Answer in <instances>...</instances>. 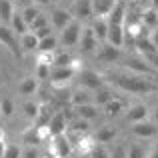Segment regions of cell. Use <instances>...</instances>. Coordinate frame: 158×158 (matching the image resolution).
Here are the masks:
<instances>
[{"label":"cell","instance_id":"obj_34","mask_svg":"<svg viewBox=\"0 0 158 158\" xmlns=\"http://www.w3.org/2000/svg\"><path fill=\"white\" fill-rule=\"evenodd\" d=\"M20 14H22L24 22H26V24H30L32 20H34L36 16L40 14V8L36 6V4H28V6H24V8H22V12H20Z\"/></svg>","mask_w":158,"mask_h":158},{"label":"cell","instance_id":"obj_44","mask_svg":"<svg viewBox=\"0 0 158 158\" xmlns=\"http://www.w3.org/2000/svg\"><path fill=\"white\" fill-rule=\"evenodd\" d=\"M34 34H36V38H46V36H50L54 34V30H52V26L48 24V26H42V28H38V30H34Z\"/></svg>","mask_w":158,"mask_h":158},{"label":"cell","instance_id":"obj_18","mask_svg":"<svg viewBox=\"0 0 158 158\" xmlns=\"http://www.w3.org/2000/svg\"><path fill=\"white\" fill-rule=\"evenodd\" d=\"M96 58H98V60H102V62H114V60H118V58H120V48H116V46H112V44L104 42L100 48H98Z\"/></svg>","mask_w":158,"mask_h":158},{"label":"cell","instance_id":"obj_15","mask_svg":"<svg viewBox=\"0 0 158 158\" xmlns=\"http://www.w3.org/2000/svg\"><path fill=\"white\" fill-rule=\"evenodd\" d=\"M116 0H92V16L96 18H108V14L112 12Z\"/></svg>","mask_w":158,"mask_h":158},{"label":"cell","instance_id":"obj_27","mask_svg":"<svg viewBox=\"0 0 158 158\" xmlns=\"http://www.w3.org/2000/svg\"><path fill=\"white\" fill-rule=\"evenodd\" d=\"M16 12V4L12 0H0V24H8Z\"/></svg>","mask_w":158,"mask_h":158},{"label":"cell","instance_id":"obj_28","mask_svg":"<svg viewBox=\"0 0 158 158\" xmlns=\"http://www.w3.org/2000/svg\"><path fill=\"white\" fill-rule=\"evenodd\" d=\"M52 106L50 104H40L38 106V114H36V118H34V126H46L48 124V120L52 118Z\"/></svg>","mask_w":158,"mask_h":158},{"label":"cell","instance_id":"obj_41","mask_svg":"<svg viewBox=\"0 0 158 158\" xmlns=\"http://www.w3.org/2000/svg\"><path fill=\"white\" fill-rule=\"evenodd\" d=\"M90 158H110V150L104 146H98V144H94V148L88 152Z\"/></svg>","mask_w":158,"mask_h":158},{"label":"cell","instance_id":"obj_7","mask_svg":"<svg viewBox=\"0 0 158 158\" xmlns=\"http://www.w3.org/2000/svg\"><path fill=\"white\" fill-rule=\"evenodd\" d=\"M50 26H52V30H64L66 26H68L70 22L74 20V16L70 14V10H66V8H54V10L50 12Z\"/></svg>","mask_w":158,"mask_h":158},{"label":"cell","instance_id":"obj_14","mask_svg":"<svg viewBox=\"0 0 158 158\" xmlns=\"http://www.w3.org/2000/svg\"><path fill=\"white\" fill-rule=\"evenodd\" d=\"M126 12H128V4L126 0H116L112 12L108 14V24H124V18H126Z\"/></svg>","mask_w":158,"mask_h":158},{"label":"cell","instance_id":"obj_5","mask_svg":"<svg viewBox=\"0 0 158 158\" xmlns=\"http://www.w3.org/2000/svg\"><path fill=\"white\" fill-rule=\"evenodd\" d=\"M78 82H80V86L82 88H86V90H98V88H102L104 86V76L102 74H98L96 70H88V68H84V70H80L78 72Z\"/></svg>","mask_w":158,"mask_h":158},{"label":"cell","instance_id":"obj_37","mask_svg":"<svg viewBox=\"0 0 158 158\" xmlns=\"http://www.w3.org/2000/svg\"><path fill=\"white\" fill-rule=\"evenodd\" d=\"M0 114L6 116V118H10V116L14 114V102H12L8 96H4L2 100H0Z\"/></svg>","mask_w":158,"mask_h":158},{"label":"cell","instance_id":"obj_50","mask_svg":"<svg viewBox=\"0 0 158 158\" xmlns=\"http://www.w3.org/2000/svg\"><path fill=\"white\" fill-rule=\"evenodd\" d=\"M52 0H32V4H36V6H48Z\"/></svg>","mask_w":158,"mask_h":158},{"label":"cell","instance_id":"obj_9","mask_svg":"<svg viewBox=\"0 0 158 158\" xmlns=\"http://www.w3.org/2000/svg\"><path fill=\"white\" fill-rule=\"evenodd\" d=\"M66 126H68V120H66L64 112H54L52 118L48 120V124H46L48 132H50V138L52 136H58V134H64Z\"/></svg>","mask_w":158,"mask_h":158},{"label":"cell","instance_id":"obj_10","mask_svg":"<svg viewBox=\"0 0 158 158\" xmlns=\"http://www.w3.org/2000/svg\"><path fill=\"white\" fill-rule=\"evenodd\" d=\"M106 22H108V20H106ZM106 42L112 44V46H116V48L124 46V24H108Z\"/></svg>","mask_w":158,"mask_h":158},{"label":"cell","instance_id":"obj_43","mask_svg":"<svg viewBox=\"0 0 158 158\" xmlns=\"http://www.w3.org/2000/svg\"><path fill=\"white\" fill-rule=\"evenodd\" d=\"M52 60H54V52H38V64L52 66Z\"/></svg>","mask_w":158,"mask_h":158},{"label":"cell","instance_id":"obj_32","mask_svg":"<svg viewBox=\"0 0 158 158\" xmlns=\"http://www.w3.org/2000/svg\"><path fill=\"white\" fill-rule=\"evenodd\" d=\"M22 142L26 144V146H36V144H42V138H40V132L36 126L28 128V130H24L22 134Z\"/></svg>","mask_w":158,"mask_h":158},{"label":"cell","instance_id":"obj_1","mask_svg":"<svg viewBox=\"0 0 158 158\" xmlns=\"http://www.w3.org/2000/svg\"><path fill=\"white\" fill-rule=\"evenodd\" d=\"M104 78H108L114 86H118L120 90L130 92V94H152V92H158V86L154 84L152 76H144V74L112 70V72H108Z\"/></svg>","mask_w":158,"mask_h":158},{"label":"cell","instance_id":"obj_51","mask_svg":"<svg viewBox=\"0 0 158 158\" xmlns=\"http://www.w3.org/2000/svg\"><path fill=\"white\" fill-rule=\"evenodd\" d=\"M12 2H14V4H18V6H28V4H32V0H12Z\"/></svg>","mask_w":158,"mask_h":158},{"label":"cell","instance_id":"obj_3","mask_svg":"<svg viewBox=\"0 0 158 158\" xmlns=\"http://www.w3.org/2000/svg\"><path fill=\"white\" fill-rule=\"evenodd\" d=\"M0 44L6 46L14 58H18V60L22 58L24 52H22V48H20V44H18V36L10 30L8 24H0Z\"/></svg>","mask_w":158,"mask_h":158},{"label":"cell","instance_id":"obj_38","mask_svg":"<svg viewBox=\"0 0 158 158\" xmlns=\"http://www.w3.org/2000/svg\"><path fill=\"white\" fill-rule=\"evenodd\" d=\"M48 24H50L48 16H44L42 12H40V14L36 16V18L32 20L30 24H28V30H30V32H34V30H38V28H42V26H48Z\"/></svg>","mask_w":158,"mask_h":158},{"label":"cell","instance_id":"obj_35","mask_svg":"<svg viewBox=\"0 0 158 158\" xmlns=\"http://www.w3.org/2000/svg\"><path fill=\"white\" fill-rule=\"evenodd\" d=\"M126 158H146V148L142 144H130L126 146Z\"/></svg>","mask_w":158,"mask_h":158},{"label":"cell","instance_id":"obj_48","mask_svg":"<svg viewBox=\"0 0 158 158\" xmlns=\"http://www.w3.org/2000/svg\"><path fill=\"white\" fill-rule=\"evenodd\" d=\"M4 150H6V142H4V132L0 130V158H2Z\"/></svg>","mask_w":158,"mask_h":158},{"label":"cell","instance_id":"obj_56","mask_svg":"<svg viewBox=\"0 0 158 158\" xmlns=\"http://www.w3.org/2000/svg\"><path fill=\"white\" fill-rule=\"evenodd\" d=\"M40 158H52V156H50V154H46V156H40Z\"/></svg>","mask_w":158,"mask_h":158},{"label":"cell","instance_id":"obj_4","mask_svg":"<svg viewBox=\"0 0 158 158\" xmlns=\"http://www.w3.org/2000/svg\"><path fill=\"white\" fill-rule=\"evenodd\" d=\"M80 32H82V24H80V20L74 18L64 30H60V38H58V42H60L62 46H66V48H72V46L78 44Z\"/></svg>","mask_w":158,"mask_h":158},{"label":"cell","instance_id":"obj_30","mask_svg":"<svg viewBox=\"0 0 158 158\" xmlns=\"http://www.w3.org/2000/svg\"><path fill=\"white\" fill-rule=\"evenodd\" d=\"M58 36L56 34H50L46 38H40L38 40V52H56L58 50Z\"/></svg>","mask_w":158,"mask_h":158},{"label":"cell","instance_id":"obj_33","mask_svg":"<svg viewBox=\"0 0 158 158\" xmlns=\"http://www.w3.org/2000/svg\"><path fill=\"white\" fill-rule=\"evenodd\" d=\"M112 98H114V92H112L110 88H106V86L94 90V104L96 106H104L108 100H112Z\"/></svg>","mask_w":158,"mask_h":158},{"label":"cell","instance_id":"obj_39","mask_svg":"<svg viewBox=\"0 0 158 158\" xmlns=\"http://www.w3.org/2000/svg\"><path fill=\"white\" fill-rule=\"evenodd\" d=\"M50 68H52V66H48V64H36L34 78H36V80H48V76H50Z\"/></svg>","mask_w":158,"mask_h":158},{"label":"cell","instance_id":"obj_25","mask_svg":"<svg viewBox=\"0 0 158 158\" xmlns=\"http://www.w3.org/2000/svg\"><path fill=\"white\" fill-rule=\"evenodd\" d=\"M8 26H10V30L14 32L16 36H22V34H26V32H28V24L24 22V18H22L20 12H14V16L10 18Z\"/></svg>","mask_w":158,"mask_h":158},{"label":"cell","instance_id":"obj_40","mask_svg":"<svg viewBox=\"0 0 158 158\" xmlns=\"http://www.w3.org/2000/svg\"><path fill=\"white\" fill-rule=\"evenodd\" d=\"M2 158H22V148L16 146V144H6Z\"/></svg>","mask_w":158,"mask_h":158},{"label":"cell","instance_id":"obj_12","mask_svg":"<svg viewBox=\"0 0 158 158\" xmlns=\"http://www.w3.org/2000/svg\"><path fill=\"white\" fill-rule=\"evenodd\" d=\"M70 14L76 20H86L92 16V0H74Z\"/></svg>","mask_w":158,"mask_h":158},{"label":"cell","instance_id":"obj_17","mask_svg":"<svg viewBox=\"0 0 158 158\" xmlns=\"http://www.w3.org/2000/svg\"><path fill=\"white\" fill-rule=\"evenodd\" d=\"M126 68L132 70V72H136V74H144V76H154V74H158L152 66H148L144 60H138V58L126 60Z\"/></svg>","mask_w":158,"mask_h":158},{"label":"cell","instance_id":"obj_19","mask_svg":"<svg viewBox=\"0 0 158 158\" xmlns=\"http://www.w3.org/2000/svg\"><path fill=\"white\" fill-rule=\"evenodd\" d=\"M134 48H136V50H138L140 54H142V56H148V54L158 52V48L150 42L148 34H140V36H136V40H134Z\"/></svg>","mask_w":158,"mask_h":158},{"label":"cell","instance_id":"obj_52","mask_svg":"<svg viewBox=\"0 0 158 158\" xmlns=\"http://www.w3.org/2000/svg\"><path fill=\"white\" fill-rule=\"evenodd\" d=\"M146 158H158V142L154 144V148H152V152H150V154H148Z\"/></svg>","mask_w":158,"mask_h":158},{"label":"cell","instance_id":"obj_36","mask_svg":"<svg viewBox=\"0 0 158 158\" xmlns=\"http://www.w3.org/2000/svg\"><path fill=\"white\" fill-rule=\"evenodd\" d=\"M38 106H40V104H36L34 100H26V102L22 104V110H24V114H26V118H30L32 122H34L36 114H38Z\"/></svg>","mask_w":158,"mask_h":158},{"label":"cell","instance_id":"obj_49","mask_svg":"<svg viewBox=\"0 0 158 158\" xmlns=\"http://www.w3.org/2000/svg\"><path fill=\"white\" fill-rule=\"evenodd\" d=\"M132 4H138V6H142V8H146V6H150V0H130Z\"/></svg>","mask_w":158,"mask_h":158},{"label":"cell","instance_id":"obj_29","mask_svg":"<svg viewBox=\"0 0 158 158\" xmlns=\"http://www.w3.org/2000/svg\"><path fill=\"white\" fill-rule=\"evenodd\" d=\"M92 32H94V36L98 38V42H106V32H108V22H106V18H94V22H92Z\"/></svg>","mask_w":158,"mask_h":158},{"label":"cell","instance_id":"obj_47","mask_svg":"<svg viewBox=\"0 0 158 158\" xmlns=\"http://www.w3.org/2000/svg\"><path fill=\"white\" fill-rule=\"evenodd\" d=\"M148 38H150V42L158 48V26H154L150 32H148Z\"/></svg>","mask_w":158,"mask_h":158},{"label":"cell","instance_id":"obj_53","mask_svg":"<svg viewBox=\"0 0 158 158\" xmlns=\"http://www.w3.org/2000/svg\"><path fill=\"white\" fill-rule=\"evenodd\" d=\"M154 120H156L154 124H156V126H158V106H156V110H154Z\"/></svg>","mask_w":158,"mask_h":158},{"label":"cell","instance_id":"obj_8","mask_svg":"<svg viewBox=\"0 0 158 158\" xmlns=\"http://www.w3.org/2000/svg\"><path fill=\"white\" fill-rule=\"evenodd\" d=\"M132 134L138 136V138H152V136L158 134V126L150 120H140V122H134L132 126Z\"/></svg>","mask_w":158,"mask_h":158},{"label":"cell","instance_id":"obj_24","mask_svg":"<svg viewBox=\"0 0 158 158\" xmlns=\"http://www.w3.org/2000/svg\"><path fill=\"white\" fill-rule=\"evenodd\" d=\"M76 116L78 118H82V120H94V118H98V106L94 104V102H90V104H82V106H76Z\"/></svg>","mask_w":158,"mask_h":158},{"label":"cell","instance_id":"obj_16","mask_svg":"<svg viewBox=\"0 0 158 158\" xmlns=\"http://www.w3.org/2000/svg\"><path fill=\"white\" fill-rule=\"evenodd\" d=\"M124 112H126V120H128V122H132V124L148 118V108H146V104H132V106H128Z\"/></svg>","mask_w":158,"mask_h":158},{"label":"cell","instance_id":"obj_46","mask_svg":"<svg viewBox=\"0 0 158 158\" xmlns=\"http://www.w3.org/2000/svg\"><path fill=\"white\" fill-rule=\"evenodd\" d=\"M144 60L148 62V64L152 66V68L158 72V52H154V54H148V56H144Z\"/></svg>","mask_w":158,"mask_h":158},{"label":"cell","instance_id":"obj_11","mask_svg":"<svg viewBox=\"0 0 158 158\" xmlns=\"http://www.w3.org/2000/svg\"><path fill=\"white\" fill-rule=\"evenodd\" d=\"M78 44H80V50L82 52H94L100 42H98V38L94 36L92 28H82L80 38H78Z\"/></svg>","mask_w":158,"mask_h":158},{"label":"cell","instance_id":"obj_45","mask_svg":"<svg viewBox=\"0 0 158 158\" xmlns=\"http://www.w3.org/2000/svg\"><path fill=\"white\" fill-rule=\"evenodd\" d=\"M22 158H40V152L36 146H26L22 150Z\"/></svg>","mask_w":158,"mask_h":158},{"label":"cell","instance_id":"obj_26","mask_svg":"<svg viewBox=\"0 0 158 158\" xmlns=\"http://www.w3.org/2000/svg\"><path fill=\"white\" fill-rule=\"evenodd\" d=\"M38 82L40 80H36L34 76L22 78V80H20V84H18V92L22 94V96H30V94H34L36 90H38Z\"/></svg>","mask_w":158,"mask_h":158},{"label":"cell","instance_id":"obj_13","mask_svg":"<svg viewBox=\"0 0 158 158\" xmlns=\"http://www.w3.org/2000/svg\"><path fill=\"white\" fill-rule=\"evenodd\" d=\"M126 108H128V102L124 100V98H120V96L114 94V98L108 100L104 104V114L108 116V118H116V116H118L120 112H124Z\"/></svg>","mask_w":158,"mask_h":158},{"label":"cell","instance_id":"obj_23","mask_svg":"<svg viewBox=\"0 0 158 158\" xmlns=\"http://www.w3.org/2000/svg\"><path fill=\"white\" fill-rule=\"evenodd\" d=\"M52 66H72V68L78 70V60H76V58H74L70 52H60V50H56V52H54Z\"/></svg>","mask_w":158,"mask_h":158},{"label":"cell","instance_id":"obj_57","mask_svg":"<svg viewBox=\"0 0 158 158\" xmlns=\"http://www.w3.org/2000/svg\"><path fill=\"white\" fill-rule=\"evenodd\" d=\"M156 10H158V8H156Z\"/></svg>","mask_w":158,"mask_h":158},{"label":"cell","instance_id":"obj_54","mask_svg":"<svg viewBox=\"0 0 158 158\" xmlns=\"http://www.w3.org/2000/svg\"><path fill=\"white\" fill-rule=\"evenodd\" d=\"M150 6H154V8H158V0H150Z\"/></svg>","mask_w":158,"mask_h":158},{"label":"cell","instance_id":"obj_22","mask_svg":"<svg viewBox=\"0 0 158 158\" xmlns=\"http://www.w3.org/2000/svg\"><path fill=\"white\" fill-rule=\"evenodd\" d=\"M140 20H142V24L148 28V30H152L154 26H158V10L154 6H146L142 12H140Z\"/></svg>","mask_w":158,"mask_h":158},{"label":"cell","instance_id":"obj_42","mask_svg":"<svg viewBox=\"0 0 158 158\" xmlns=\"http://www.w3.org/2000/svg\"><path fill=\"white\" fill-rule=\"evenodd\" d=\"M110 158H126V144H116L110 150Z\"/></svg>","mask_w":158,"mask_h":158},{"label":"cell","instance_id":"obj_20","mask_svg":"<svg viewBox=\"0 0 158 158\" xmlns=\"http://www.w3.org/2000/svg\"><path fill=\"white\" fill-rule=\"evenodd\" d=\"M94 102V94L86 88H78L70 94V104L72 106H82V104H90Z\"/></svg>","mask_w":158,"mask_h":158},{"label":"cell","instance_id":"obj_6","mask_svg":"<svg viewBox=\"0 0 158 158\" xmlns=\"http://www.w3.org/2000/svg\"><path fill=\"white\" fill-rule=\"evenodd\" d=\"M48 142H50V156L52 158H68L70 152H72V144L66 138V134L52 136Z\"/></svg>","mask_w":158,"mask_h":158},{"label":"cell","instance_id":"obj_2","mask_svg":"<svg viewBox=\"0 0 158 158\" xmlns=\"http://www.w3.org/2000/svg\"><path fill=\"white\" fill-rule=\"evenodd\" d=\"M74 76H76V68H72V66H52L48 80H50L52 88H62V86H66Z\"/></svg>","mask_w":158,"mask_h":158},{"label":"cell","instance_id":"obj_55","mask_svg":"<svg viewBox=\"0 0 158 158\" xmlns=\"http://www.w3.org/2000/svg\"><path fill=\"white\" fill-rule=\"evenodd\" d=\"M78 158H90V154H80Z\"/></svg>","mask_w":158,"mask_h":158},{"label":"cell","instance_id":"obj_21","mask_svg":"<svg viewBox=\"0 0 158 158\" xmlns=\"http://www.w3.org/2000/svg\"><path fill=\"white\" fill-rule=\"evenodd\" d=\"M18 44H20V48H22V52H34V50H38V38H36V34H34V32H30V30H28L26 34L18 36Z\"/></svg>","mask_w":158,"mask_h":158},{"label":"cell","instance_id":"obj_31","mask_svg":"<svg viewBox=\"0 0 158 158\" xmlns=\"http://www.w3.org/2000/svg\"><path fill=\"white\" fill-rule=\"evenodd\" d=\"M118 136V132H116V128H112V126H102V128H98V132H96V142H102V144H108V142H114V138Z\"/></svg>","mask_w":158,"mask_h":158}]
</instances>
